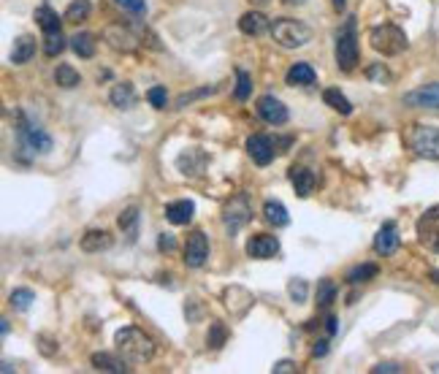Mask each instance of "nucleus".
<instances>
[{
	"instance_id": "423d86ee",
	"label": "nucleus",
	"mask_w": 439,
	"mask_h": 374,
	"mask_svg": "<svg viewBox=\"0 0 439 374\" xmlns=\"http://www.w3.org/2000/svg\"><path fill=\"white\" fill-rule=\"evenodd\" d=\"M250 220H253V201L247 198V192H236V195L222 206V223H225V231L231 236L239 234Z\"/></svg>"
},
{
	"instance_id": "49530a36",
	"label": "nucleus",
	"mask_w": 439,
	"mask_h": 374,
	"mask_svg": "<svg viewBox=\"0 0 439 374\" xmlns=\"http://www.w3.org/2000/svg\"><path fill=\"white\" fill-rule=\"evenodd\" d=\"M372 372H374V374H385V372H401V366H398V364H377V366H372Z\"/></svg>"
},
{
	"instance_id": "a19ab883",
	"label": "nucleus",
	"mask_w": 439,
	"mask_h": 374,
	"mask_svg": "<svg viewBox=\"0 0 439 374\" xmlns=\"http://www.w3.org/2000/svg\"><path fill=\"white\" fill-rule=\"evenodd\" d=\"M147 100H149L155 109H166V106H169V93H166V87H149V90H147Z\"/></svg>"
},
{
	"instance_id": "c03bdc74",
	"label": "nucleus",
	"mask_w": 439,
	"mask_h": 374,
	"mask_svg": "<svg viewBox=\"0 0 439 374\" xmlns=\"http://www.w3.org/2000/svg\"><path fill=\"white\" fill-rule=\"evenodd\" d=\"M274 374H288V372H296V364L293 361H277L274 364V369H271Z\"/></svg>"
},
{
	"instance_id": "e433bc0d",
	"label": "nucleus",
	"mask_w": 439,
	"mask_h": 374,
	"mask_svg": "<svg viewBox=\"0 0 439 374\" xmlns=\"http://www.w3.org/2000/svg\"><path fill=\"white\" fill-rule=\"evenodd\" d=\"M288 293H290V301L293 304H304L309 296V285L301 277H293V280L288 282Z\"/></svg>"
},
{
	"instance_id": "412c9836",
	"label": "nucleus",
	"mask_w": 439,
	"mask_h": 374,
	"mask_svg": "<svg viewBox=\"0 0 439 374\" xmlns=\"http://www.w3.org/2000/svg\"><path fill=\"white\" fill-rule=\"evenodd\" d=\"M114 244V239H111V234L109 231H98V228H92V231H87V234L79 239V247L85 250V252H103V250H109Z\"/></svg>"
},
{
	"instance_id": "2eb2a0df",
	"label": "nucleus",
	"mask_w": 439,
	"mask_h": 374,
	"mask_svg": "<svg viewBox=\"0 0 439 374\" xmlns=\"http://www.w3.org/2000/svg\"><path fill=\"white\" fill-rule=\"evenodd\" d=\"M398 244H401V239H398L396 223H391V220L383 223V228L374 236V252L377 255H394L396 250H398Z\"/></svg>"
},
{
	"instance_id": "b1692460",
	"label": "nucleus",
	"mask_w": 439,
	"mask_h": 374,
	"mask_svg": "<svg viewBox=\"0 0 439 374\" xmlns=\"http://www.w3.org/2000/svg\"><path fill=\"white\" fill-rule=\"evenodd\" d=\"M138 220H141V214H138V206H128V209H122V214L117 217V226H120V231L122 236L128 239V241H136V236H138Z\"/></svg>"
},
{
	"instance_id": "6e6552de",
	"label": "nucleus",
	"mask_w": 439,
	"mask_h": 374,
	"mask_svg": "<svg viewBox=\"0 0 439 374\" xmlns=\"http://www.w3.org/2000/svg\"><path fill=\"white\" fill-rule=\"evenodd\" d=\"M418 241L429 250V252H437L439 255V204L426 209L420 217H418Z\"/></svg>"
},
{
	"instance_id": "f03ea898",
	"label": "nucleus",
	"mask_w": 439,
	"mask_h": 374,
	"mask_svg": "<svg viewBox=\"0 0 439 374\" xmlns=\"http://www.w3.org/2000/svg\"><path fill=\"white\" fill-rule=\"evenodd\" d=\"M271 38L274 44H279L282 49H301L312 41V30L299 19H274L271 22Z\"/></svg>"
},
{
	"instance_id": "72a5a7b5",
	"label": "nucleus",
	"mask_w": 439,
	"mask_h": 374,
	"mask_svg": "<svg viewBox=\"0 0 439 374\" xmlns=\"http://www.w3.org/2000/svg\"><path fill=\"white\" fill-rule=\"evenodd\" d=\"M89 11H92L89 0H74V3H68V8H65V22H85L89 16Z\"/></svg>"
},
{
	"instance_id": "4be33fe9",
	"label": "nucleus",
	"mask_w": 439,
	"mask_h": 374,
	"mask_svg": "<svg viewBox=\"0 0 439 374\" xmlns=\"http://www.w3.org/2000/svg\"><path fill=\"white\" fill-rule=\"evenodd\" d=\"M109 103L114 106V109H120V111H128L136 106V90H133L131 82H120V85H114L111 87V93H109Z\"/></svg>"
},
{
	"instance_id": "a211bd4d",
	"label": "nucleus",
	"mask_w": 439,
	"mask_h": 374,
	"mask_svg": "<svg viewBox=\"0 0 439 374\" xmlns=\"http://www.w3.org/2000/svg\"><path fill=\"white\" fill-rule=\"evenodd\" d=\"M239 30L244 36H264L266 30H271V22L261 11H247V14L239 16Z\"/></svg>"
},
{
	"instance_id": "0eeeda50",
	"label": "nucleus",
	"mask_w": 439,
	"mask_h": 374,
	"mask_svg": "<svg viewBox=\"0 0 439 374\" xmlns=\"http://www.w3.org/2000/svg\"><path fill=\"white\" fill-rule=\"evenodd\" d=\"M407 144L415 155L426 160H439V125H415L407 133Z\"/></svg>"
},
{
	"instance_id": "a18cd8bd",
	"label": "nucleus",
	"mask_w": 439,
	"mask_h": 374,
	"mask_svg": "<svg viewBox=\"0 0 439 374\" xmlns=\"http://www.w3.org/2000/svg\"><path fill=\"white\" fill-rule=\"evenodd\" d=\"M328 353V339H320V342H314V347H312V355L314 358H323Z\"/></svg>"
},
{
	"instance_id": "ddd939ff",
	"label": "nucleus",
	"mask_w": 439,
	"mask_h": 374,
	"mask_svg": "<svg viewBox=\"0 0 439 374\" xmlns=\"http://www.w3.org/2000/svg\"><path fill=\"white\" fill-rule=\"evenodd\" d=\"M279 252V239L271 234H255L247 241V255L255 261H271Z\"/></svg>"
},
{
	"instance_id": "9b49d317",
	"label": "nucleus",
	"mask_w": 439,
	"mask_h": 374,
	"mask_svg": "<svg viewBox=\"0 0 439 374\" xmlns=\"http://www.w3.org/2000/svg\"><path fill=\"white\" fill-rule=\"evenodd\" d=\"M255 109H258L261 120H264V122H268V125H274V128H279V125H285V122L290 120V114H288V106H285L279 98H274V95H261Z\"/></svg>"
},
{
	"instance_id": "1a4fd4ad",
	"label": "nucleus",
	"mask_w": 439,
	"mask_h": 374,
	"mask_svg": "<svg viewBox=\"0 0 439 374\" xmlns=\"http://www.w3.org/2000/svg\"><path fill=\"white\" fill-rule=\"evenodd\" d=\"M103 38H106L109 47L117 49V52H133V49H138L144 44L133 25H109L103 30Z\"/></svg>"
},
{
	"instance_id": "f257e3e1",
	"label": "nucleus",
	"mask_w": 439,
	"mask_h": 374,
	"mask_svg": "<svg viewBox=\"0 0 439 374\" xmlns=\"http://www.w3.org/2000/svg\"><path fill=\"white\" fill-rule=\"evenodd\" d=\"M114 344H117V353L125 355L131 364H147L155 355V342L136 326L120 328L114 333Z\"/></svg>"
},
{
	"instance_id": "864d4df0",
	"label": "nucleus",
	"mask_w": 439,
	"mask_h": 374,
	"mask_svg": "<svg viewBox=\"0 0 439 374\" xmlns=\"http://www.w3.org/2000/svg\"><path fill=\"white\" fill-rule=\"evenodd\" d=\"M431 280H434V282H437V285H439V272H437V269L431 272Z\"/></svg>"
},
{
	"instance_id": "f704fd0d",
	"label": "nucleus",
	"mask_w": 439,
	"mask_h": 374,
	"mask_svg": "<svg viewBox=\"0 0 439 374\" xmlns=\"http://www.w3.org/2000/svg\"><path fill=\"white\" fill-rule=\"evenodd\" d=\"M63 49H65V38H63V33H60V30H54V33H44V54L46 57H57Z\"/></svg>"
},
{
	"instance_id": "09e8293b",
	"label": "nucleus",
	"mask_w": 439,
	"mask_h": 374,
	"mask_svg": "<svg viewBox=\"0 0 439 374\" xmlns=\"http://www.w3.org/2000/svg\"><path fill=\"white\" fill-rule=\"evenodd\" d=\"M0 331H3V336H6V333H8V331H11V326H8V320H6V318H3V320H0Z\"/></svg>"
},
{
	"instance_id": "4468645a",
	"label": "nucleus",
	"mask_w": 439,
	"mask_h": 374,
	"mask_svg": "<svg viewBox=\"0 0 439 374\" xmlns=\"http://www.w3.org/2000/svg\"><path fill=\"white\" fill-rule=\"evenodd\" d=\"M247 152L258 166H268L277 155V141L271 136H264V133H255V136L247 139Z\"/></svg>"
},
{
	"instance_id": "393cba45",
	"label": "nucleus",
	"mask_w": 439,
	"mask_h": 374,
	"mask_svg": "<svg viewBox=\"0 0 439 374\" xmlns=\"http://www.w3.org/2000/svg\"><path fill=\"white\" fill-rule=\"evenodd\" d=\"M36 57V41L30 38V36H19L17 41H14V49H11V63L14 65H25V63H30Z\"/></svg>"
},
{
	"instance_id": "ea45409f",
	"label": "nucleus",
	"mask_w": 439,
	"mask_h": 374,
	"mask_svg": "<svg viewBox=\"0 0 439 374\" xmlns=\"http://www.w3.org/2000/svg\"><path fill=\"white\" fill-rule=\"evenodd\" d=\"M217 93V87H201V90H193V93H182L176 98V106L174 109H184V106H190L193 100H198V98H206V95H215Z\"/></svg>"
},
{
	"instance_id": "79ce46f5",
	"label": "nucleus",
	"mask_w": 439,
	"mask_h": 374,
	"mask_svg": "<svg viewBox=\"0 0 439 374\" xmlns=\"http://www.w3.org/2000/svg\"><path fill=\"white\" fill-rule=\"evenodd\" d=\"M122 11H128L133 16H144L147 14V0H114Z\"/></svg>"
},
{
	"instance_id": "bb28decb",
	"label": "nucleus",
	"mask_w": 439,
	"mask_h": 374,
	"mask_svg": "<svg viewBox=\"0 0 439 374\" xmlns=\"http://www.w3.org/2000/svg\"><path fill=\"white\" fill-rule=\"evenodd\" d=\"M54 82H57L63 90H74V87H79V85H82V76H79V71H76L74 65L63 63V65H57V68H54Z\"/></svg>"
},
{
	"instance_id": "20e7f679",
	"label": "nucleus",
	"mask_w": 439,
	"mask_h": 374,
	"mask_svg": "<svg viewBox=\"0 0 439 374\" xmlns=\"http://www.w3.org/2000/svg\"><path fill=\"white\" fill-rule=\"evenodd\" d=\"M334 54H336L339 71H345V74L355 71V65L361 60V52H358V33H355V19L352 16L336 30V49H334Z\"/></svg>"
},
{
	"instance_id": "7c9ffc66",
	"label": "nucleus",
	"mask_w": 439,
	"mask_h": 374,
	"mask_svg": "<svg viewBox=\"0 0 439 374\" xmlns=\"http://www.w3.org/2000/svg\"><path fill=\"white\" fill-rule=\"evenodd\" d=\"M33 19L39 22V28H41L44 33H54V30H60V16H57L49 6H39V8H36V14H33Z\"/></svg>"
},
{
	"instance_id": "c9c22d12",
	"label": "nucleus",
	"mask_w": 439,
	"mask_h": 374,
	"mask_svg": "<svg viewBox=\"0 0 439 374\" xmlns=\"http://www.w3.org/2000/svg\"><path fill=\"white\" fill-rule=\"evenodd\" d=\"M225 342H228V328H225V323H212V326H209V333H206V344H209L212 350H220Z\"/></svg>"
},
{
	"instance_id": "dca6fc26",
	"label": "nucleus",
	"mask_w": 439,
	"mask_h": 374,
	"mask_svg": "<svg viewBox=\"0 0 439 374\" xmlns=\"http://www.w3.org/2000/svg\"><path fill=\"white\" fill-rule=\"evenodd\" d=\"M288 177H290V185H293V190H296L299 198H309L312 190H314V185H317V174L309 171V168H304V166H293Z\"/></svg>"
},
{
	"instance_id": "2f4dec72",
	"label": "nucleus",
	"mask_w": 439,
	"mask_h": 374,
	"mask_svg": "<svg viewBox=\"0 0 439 374\" xmlns=\"http://www.w3.org/2000/svg\"><path fill=\"white\" fill-rule=\"evenodd\" d=\"M334 301H336V285H334V280H320L317 282V307L328 309Z\"/></svg>"
},
{
	"instance_id": "3c124183",
	"label": "nucleus",
	"mask_w": 439,
	"mask_h": 374,
	"mask_svg": "<svg viewBox=\"0 0 439 374\" xmlns=\"http://www.w3.org/2000/svg\"><path fill=\"white\" fill-rule=\"evenodd\" d=\"M282 3H285V6H304L307 0H282Z\"/></svg>"
},
{
	"instance_id": "6ab92c4d",
	"label": "nucleus",
	"mask_w": 439,
	"mask_h": 374,
	"mask_svg": "<svg viewBox=\"0 0 439 374\" xmlns=\"http://www.w3.org/2000/svg\"><path fill=\"white\" fill-rule=\"evenodd\" d=\"M128 358L122 355H114V353H92V358H89V364H92V369H98V372H111V374H122L128 372V364H125Z\"/></svg>"
},
{
	"instance_id": "5fc2aeb1",
	"label": "nucleus",
	"mask_w": 439,
	"mask_h": 374,
	"mask_svg": "<svg viewBox=\"0 0 439 374\" xmlns=\"http://www.w3.org/2000/svg\"><path fill=\"white\" fill-rule=\"evenodd\" d=\"M250 3H258V6H264V3H268V0H250Z\"/></svg>"
},
{
	"instance_id": "de8ad7c7",
	"label": "nucleus",
	"mask_w": 439,
	"mask_h": 374,
	"mask_svg": "<svg viewBox=\"0 0 439 374\" xmlns=\"http://www.w3.org/2000/svg\"><path fill=\"white\" fill-rule=\"evenodd\" d=\"M325 331H328V336H336V333H339V320H336L334 315L325 318Z\"/></svg>"
},
{
	"instance_id": "37998d69",
	"label": "nucleus",
	"mask_w": 439,
	"mask_h": 374,
	"mask_svg": "<svg viewBox=\"0 0 439 374\" xmlns=\"http://www.w3.org/2000/svg\"><path fill=\"white\" fill-rule=\"evenodd\" d=\"M158 250H160V252H174V250H176L174 234H160V236H158Z\"/></svg>"
},
{
	"instance_id": "a878e982",
	"label": "nucleus",
	"mask_w": 439,
	"mask_h": 374,
	"mask_svg": "<svg viewBox=\"0 0 439 374\" xmlns=\"http://www.w3.org/2000/svg\"><path fill=\"white\" fill-rule=\"evenodd\" d=\"M179 168H182V174H201V168H204V163H206V155L204 152H198V149H187V152H182L179 155Z\"/></svg>"
},
{
	"instance_id": "c85d7f7f",
	"label": "nucleus",
	"mask_w": 439,
	"mask_h": 374,
	"mask_svg": "<svg viewBox=\"0 0 439 374\" xmlns=\"http://www.w3.org/2000/svg\"><path fill=\"white\" fill-rule=\"evenodd\" d=\"M33 301H36V293H33L30 287H14L11 296H8V304H11L17 312H28V309L33 307Z\"/></svg>"
},
{
	"instance_id": "8fccbe9b",
	"label": "nucleus",
	"mask_w": 439,
	"mask_h": 374,
	"mask_svg": "<svg viewBox=\"0 0 439 374\" xmlns=\"http://www.w3.org/2000/svg\"><path fill=\"white\" fill-rule=\"evenodd\" d=\"M331 3H334L336 11H345V3H347V0H331Z\"/></svg>"
},
{
	"instance_id": "9d476101",
	"label": "nucleus",
	"mask_w": 439,
	"mask_h": 374,
	"mask_svg": "<svg viewBox=\"0 0 439 374\" xmlns=\"http://www.w3.org/2000/svg\"><path fill=\"white\" fill-rule=\"evenodd\" d=\"M209 258V239L204 231H193L187 236V244H184V266L187 269H201Z\"/></svg>"
},
{
	"instance_id": "58836bf2",
	"label": "nucleus",
	"mask_w": 439,
	"mask_h": 374,
	"mask_svg": "<svg viewBox=\"0 0 439 374\" xmlns=\"http://www.w3.org/2000/svg\"><path fill=\"white\" fill-rule=\"evenodd\" d=\"M366 79L374 82V85H388V82H391V71H388L383 63H372V65L366 68Z\"/></svg>"
},
{
	"instance_id": "f8f14e48",
	"label": "nucleus",
	"mask_w": 439,
	"mask_h": 374,
	"mask_svg": "<svg viewBox=\"0 0 439 374\" xmlns=\"http://www.w3.org/2000/svg\"><path fill=\"white\" fill-rule=\"evenodd\" d=\"M404 106H409V109H434V111H439V82L423 85V87L407 93L404 95Z\"/></svg>"
},
{
	"instance_id": "aec40b11",
	"label": "nucleus",
	"mask_w": 439,
	"mask_h": 374,
	"mask_svg": "<svg viewBox=\"0 0 439 374\" xmlns=\"http://www.w3.org/2000/svg\"><path fill=\"white\" fill-rule=\"evenodd\" d=\"M285 82L290 87H309V85L317 82V74H314V68L309 63H293L288 68V74H285Z\"/></svg>"
},
{
	"instance_id": "c756f323",
	"label": "nucleus",
	"mask_w": 439,
	"mask_h": 374,
	"mask_svg": "<svg viewBox=\"0 0 439 374\" xmlns=\"http://www.w3.org/2000/svg\"><path fill=\"white\" fill-rule=\"evenodd\" d=\"M323 100H325V106H331L334 111H339V114H352V103L345 98V93H339L336 87H328L325 93H323Z\"/></svg>"
},
{
	"instance_id": "39448f33",
	"label": "nucleus",
	"mask_w": 439,
	"mask_h": 374,
	"mask_svg": "<svg viewBox=\"0 0 439 374\" xmlns=\"http://www.w3.org/2000/svg\"><path fill=\"white\" fill-rule=\"evenodd\" d=\"M369 44H372L374 52H380V54H385V57H396V54H401L404 49L409 47L407 33H404L401 28H396V25H380V28H374V30L369 33Z\"/></svg>"
},
{
	"instance_id": "cd10ccee",
	"label": "nucleus",
	"mask_w": 439,
	"mask_h": 374,
	"mask_svg": "<svg viewBox=\"0 0 439 374\" xmlns=\"http://www.w3.org/2000/svg\"><path fill=\"white\" fill-rule=\"evenodd\" d=\"M377 263H358V266H352L350 272H347V285H363V282H372L377 277Z\"/></svg>"
},
{
	"instance_id": "7ed1b4c3",
	"label": "nucleus",
	"mask_w": 439,
	"mask_h": 374,
	"mask_svg": "<svg viewBox=\"0 0 439 374\" xmlns=\"http://www.w3.org/2000/svg\"><path fill=\"white\" fill-rule=\"evenodd\" d=\"M17 141L19 149H25L28 155H49L52 149V136L25 114H17Z\"/></svg>"
},
{
	"instance_id": "f3484780",
	"label": "nucleus",
	"mask_w": 439,
	"mask_h": 374,
	"mask_svg": "<svg viewBox=\"0 0 439 374\" xmlns=\"http://www.w3.org/2000/svg\"><path fill=\"white\" fill-rule=\"evenodd\" d=\"M193 214H195V204L190 198H179V201H171L166 206V220L171 226H187L193 223Z\"/></svg>"
},
{
	"instance_id": "4c0bfd02",
	"label": "nucleus",
	"mask_w": 439,
	"mask_h": 374,
	"mask_svg": "<svg viewBox=\"0 0 439 374\" xmlns=\"http://www.w3.org/2000/svg\"><path fill=\"white\" fill-rule=\"evenodd\" d=\"M250 93H253V79H250V74H247V71H242V68H239V71H236V100H242V103H244V100H247V98H250Z\"/></svg>"
},
{
	"instance_id": "5701e85b",
	"label": "nucleus",
	"mask_w": 439,
	"mask_h": 374,
	"mask_svg": "<svg viewBox=\"0 0 439 374\" xmlns=\"http://www.w3.org/2000/svg\"><path fill=\"white\" fill-rule=\"evenodd\" d=\"M264 220L268 226H274V228L290 226V214H288L285 204H282V201H274V198H268L264 204Z\"/></svg>"
},
{
	"instance_id": "603ef678",
	"label": "nucleus",
	"mask_w": 439,
	"mask_h": 374,
	"mask_svg": "<svg viewBox=\"0 0 439 374\" xmlns=\"http://www.w3.org/2000/svg\"><path fill=\"white\" fill-rule=\"evenodd\" d=\"M0 372L8 374V372H11V364H8V361H3V364H0Z\"/></svg>"
},
{
	"instance_id": "473e14b6",
	"label": "nucleus",
	"mask_w": 439,
	"mask_h": 374,
	"mask_svg": "<svg viewBox=\"0 0 439 374\" xmlns=\"http://www.w3.org/2000/svg\"><path fill=\"white\" fill-rule=\"evenodd\" d=\"M71 49H74L79 57L89 60V57L95 54V38H92L89 33H76V36L71 38Z\"/></svg>"
}]
</instances>
